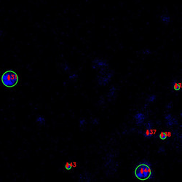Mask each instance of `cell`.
<instances>
[{"label": "cell", "instance_id": "1", "mask_svg": "<svg viewBox=\"0 0 182 182\" xmlns=\"http://www.w3.org/2000/svg\"><path fill=\"white\" fill-rule=\"evenodd\" d=\"M134 174L135 177L140 181H146L151 178L153 176L151 164L147 160H143L136 166Z\"/></svg>", "mask_w": 182, "mask_h": 182}, {"label": "cell", "instance_id": "2", "mask_svg": "<svg viewBox=\"0 0 182 182\" xmlns=\"http://www.w3.org/2000/svg\"><path fill=\"white\" fill-rule=\"evenodd\" d=\"M2 84L6 87H13L16 86L18 82V74L12 71V70H8L6 71L2 75Z\"/></svg>", "mask_w": 182, "mask_h": 182}, {"label": "cell", "instance_id": "3", "mask_svg": "<svg viewBox=\"0 0 182 182\" xmlns=\"http://www.w3.org/2000/svg\"><path fill=\"white\" fill-rule=\"evenodd\" d=\"M109 64L103 60L95 58L93 61V68L95 69H102L104 68H108Z\"/></svg>", "mask_w": 182, "mask_h": 182}, {"label": "cell", "instance_id": "4", "mask_svg": "<svg viewBox=\"0 0 182 182\" xmlns=\"http://www.w3.org/2000/svg\"><path fill=\"white\" fill-rule=\"evenodd\" d=\"M135 119V122H136V124H137L138 125H141L143 122H144L145 120V115H143V113H137L136 115H135L134 117Z\"/></svg>", "mask_w": 182, "mask_h": 182}, {"label": "cell", "instance_id": "5", "mask_svg": "<svg viewBox=\"0 0 182 182\" xmlns=\"http://www.w3.org/2000/svg\"><path fill=\"white\" fill-rule=\"evenodd\" d=\"M160 18H161L162 21L164 22V23H165L166 24H168L169 22H170V16H168V15H167V14L161 15V16H160Z\"/></svg>", "mask_w": 182, "mask_h": 182}, {"label": "cell", "instance_id": "6", "mask_svg": "<svg viewBox=\"0 0 182 182\" xmlns=\"http://www.w3.org/2000/svg\"><path fill=\"white\" fill-rule=\"evenodd\" d=\"M177 124H178V121L176 120V119L173 118V117H172L170 119L167 121V125L169 127H171L173 125H177Z\"/></svg>", "mask_w": 182, "mask_h": 182}, {"label": "cell", "instance_id": "7", "mask_svg": "<svg viewBox=\"0 0 182 182\" xmlns=\"http://www.w3.org/2000/svg\"><path fill=\"white\" fill-rule=\"evenodd\" d=\"M36 123H38L40 125H45V123H46V120H45L44 117H43L42 116L38 117L36 118Z\"/></svg>", "mask_w": 182, "mask_h": 182}, {"label": "cell", "instance_id": "8", "mask_svg": "<svg viewBox=\"0 0 182 182\" xmlns=\"http://www.w3.org/2000/svg\"><path fill=\"white\" fill-rule=\"evenodd\" d=\"M143 136L147 138H150L153 136V134H152V131H151V130H147L146 132H143L142 133Z\"/></svg>", "mask_w": 182, "mask_h": 182}, {"label": "cell", "instance_id": "9", "mask_svg": "<svg viewBox=\"0 0 182 182\" xmlns=\"http://www.w3.org/2000/svg\"><path fill=\"white\" fill-rule=\"evenodd\" d=\"M172 85H173V88L176 90V91H178L181 90V85L180 84V83H178L176 82H173L172 83Z\"/></svg>", "mask_w": 182, "mask_h": 182}, {"label": "cell", "instance_id": "10", "mask_svg": "<svg viewBox=\"0 0 182 182\" xmlns=\"http://www.w3.org/2000/svg\"><path fill=\"white\" fill-rule=\"evenodd\" d=\"M115 91H116L115 87H111V88L110 89L109 93V94H108V95H107V96H108L109 98H111L114 95H115Z\"/></svg>", "mask_w": 182, "mask_h": 182}, {"label": "cell", "instance_id": "11", "mask_svg": "<svg viewBox=\"0 0 182 182\" xmlns=\"http://www.w3.org/2000/svg\"><path fill=\"white\" fill-rule=\"evenodd\" d=\"M159 137H160V138L161 140H165L167 138V137H168V135H167V133H165V132L160 133V136H159Z\"/></svg>", "mask_w": 182, "mask_h": 182}, {"label": "cell", "instance_id": "12", "mask_svg": "<svg viewBox=\"0 0 182 182\" xmlns=\"http://www.w3.org/2000/svg\"><path fill=\"white\" fill-rule=\"evenodd\" d=\"M157 98V96H156V95H150L149 97V98H148V101L149 102H154V101H155V99Z\"/></svg>", "mask_w": 182, "mask_h": 182}, {"label": "cell", "instance_id": "13", "mask_svg": "<svg viewBox=\"0 0 182 182\" xmlns=\"http://www.w3.org/2000/svg\"><path fill=\"white\" fill-rule=\"evenodd\" d=\"M145 127L146 128V130H151L152 129V123L151 122H148L145 124Z\"/></svg>", "mask_w": 182, "mask_h": 182}, {"label": "cell", "instance_id": "14", "mask_svg": "<svg viewBox=\"0 0 182 182\" xmlns=\"http://www.w3.org/2000/svg\"><path fill=\"white\" fill-rule=\"evenodd\" d=\"M65 168L67 170H70L72 168V163H69V162H66L65 165Z\"/></svg>", "mask_w": 182, "mask_h": 182}, {"label": "cell", "instance_id": "15", "mask_svg": "<svg viewBox=\"0 0 182 182\" xmlns=\"http://www.w3.org/2000/svg\"><path fill=\"white\" fill-rule=\"evenodd\" d=\"M77 77V75L75 74H74L69 76V79H76Z\"/></svg>", "mask_w": 182, "mask_h": 182}, {"label": "cell", "instance_id": "16", "mask_svg": "<svg viewBox=\"0 0 182 182\" xmlns=\"http://www.w3.org/2000/svg\"><path fill=\"white\" fill-rule=\"evenodd\" d=\"M85 120L84 119H81V120L79 121V126H80V127L83 126V125H84V124H85Z\"/></svg>", "mask_w": 182, "mask_h": 182}, {"label": "cell", "instance_id": "17", "mask_svg": "<svg viewBox=\"0 0 182 182\" xmlns=\"http://www.w3.org/2000/svg\"><path fill=\"white\" fill-rule=\"evenodd\" d=\"M173 103L172 102H170L169 104H168V106H167V107H166V108L167 109H170V108H172V107H173Z\"/></svg>", "mask_w": 182, "mask_h": 182}, {"label": "cell", "instance_id": "18", "mask_svg": "<svg viewBox=\"0 0 182 182\" xmlns=\"http://www.w3.org/2000/svg\"><path fill=\"white\" fill-rule=\"evenodd\" d=\"M162 151H165V149L162 146H161L160 149H159V152L160 153V152H162Z\"/></svg>", "mask_w": 182, "mask_h": 182}, {"label": "cell", "instance_id": "19", "mask_svg": "<svg viewBox=\"0 0 182 182\" xmlns=\"http://www.w3.org/2000/svg\"><path fill=\"white\" fill-rule=\"evenodd\" d=\"M98 123H99V121H98V119H95L94 120H93V124H98Z\"/></svg>", "mask_w": 182, "mask_h": 182}]
</instances>
